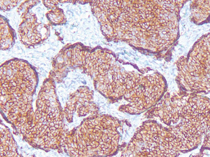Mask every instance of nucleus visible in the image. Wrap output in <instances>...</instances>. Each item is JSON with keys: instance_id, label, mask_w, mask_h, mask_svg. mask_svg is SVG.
<instances>
[{"instance_id": "f03ea898", "label": "nucleus", "mask_w": 210, "mask_h": 157, "mask_svg": "<svg viewBox=\"0 0 210 157\" xmlns=\"http://www.w3.org/2000/svg\"><path fill=\"white\" fill-rule=\"evenodd\" d=\"M14 37L13 30L9 25L6 19L1 16V49L2 50H6L10 48L14 43Z\"/></svg>"}, {"instance_id": "7ed1b4c3", "label": "nucleus", "mask_w": 210, "mask_h": 157, "mask_svg": "<svg viewBox=\"0 0 210 157\" xmlns=\"http://www.w3.org/2000/svg\"><path fill=\"white\" fill-rule=\"evenodd\" d=\"M47 19L51 24L54 25L63 24L66 22L62 10L56 7L46 13Z\"/></svg>"}, {"instance_id": "0eeeda50", "label": "nucleus", "mask_w": 210, "mask_h": 157, "mask_svg": "<svg viewBox=\"0 0 210 157\" xmlns=\"http://www.w3.org/2000/svg\"><path fill=\"white\" fill-rule=\"evenodd\" d=\"M125 59H128V58H126V57H125Z\"/></svg>"}, {"instance_id": "f257e3e1", "label": "nucleus", "mask_w": 210, "mask_h": 157, "mask_svg": "<svg viewBox=\"0 0 210 157\" xmlns=\"http://www.w3.org/2000/svg\"><path fill=\"white\" fill-rule=\"evenodd\" d=\"M20 25V37L22 42L28 46H33L45 40L48 35L49 28L45 25L38 23L37 18L29 13L25 16Z\"/></svg>"}, {"instance_id": "423d86ee", "label": "nucleus", "mask_w": 210, "mask_h": 157, "mask_svg": "<svg viewBox=\"0 0 210 157\" xmlns=\"http://www.w3.org/2000/svg\"><path fill=\"white\" fill-rule=\"evenodd\" d=\"M134 59H136V60H138V59H136V58H134Z\"/></svg>"}, {"instance_id": "20e7f679", "label": "nucleus", "mask_w": 210, "mask_h": 157, "mask_svg": "<svg viewBox=\"0 0 210 157\" xmlns=\"http://www.w3.org/2000/svg\"><path fill=\"white\" fill-rule=\"evenodd\" d=\"M1 1L3 2V3H1V9H2V10H10L14 6H16L18 2H19V1H12V2L10 4H9L10 1H9V3H8V1H5V2L7 3L6 4L3 1Z\"/></svg>"}, {"instance_id": "39448f33", "label": "nucleus", "mask_w": 210, "mask_h": 157, "mask_svg": "<svg viewBox=\"0 0 210 157\" xmlns=\"http://www.w3.org/2000/svg\"><path fill=\"white\" fill-rule=\"evenodd\" d=\"M124 52L126 54H127V52H126V51H125V50H124Z\"/></svg>"}]
</instances>
